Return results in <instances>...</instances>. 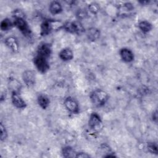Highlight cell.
<instances>
[{
    "mask_svg": "<svg viewBox=\"0 0 158 158\" xmlns=\"http://www.w3.org/2000/svg\"><path fill=\"white\" fill-rule=\"evenodd\" d=\"M52 52V48L50 44L47 43H41L37 49V54L40 56L48 59Z\"/></svg>",
    "mask_w": 158,
    "mask_h": 158,
    "instance_id": "ba28073f",
    "label": "cell"
},
{
    "mask_svg": "<svg viewBox=\"0 0 158 158\" xmlns=\"http://www.w3.org/2000/svg\"><path fill=\"white\" fill-rule=\"evenodd\" d=\"M64 106L67 110L71 113L77 114L79 112L78 102L72 97H67L64 101Z\"/></svg>",
    "mask_w": 158,
    "mask_h": 158,
    "instance_id": "52a82bcc",
    "label": "cell"
},
{
    "mask_svg": "<svg viewBox=\"0 0 158 158\" xmlns=\"http://www.w3.org/2000/svg\"><path fill=\"white\" fill-rule=\"evenodd\" d=\"M62 154L65 157H76L77 152L70 146H65L62 150Z\"/></svg>",
    "mask_w": 158,
    "mask_h": 158,
    "instance_id": "e0dca14e",
    "label": "cell"
},
{
    "mask_svg": "<svg viewBox=\"0 0 158 158\" xmlns=\"http://www.w3.org/2000/svg\"><path fill=\"white\" fill-rule=\"evenodd\" d=\"M148 150L151 154H157V146L154 143H148Z\"/></svg>",
    "mask_w": 158,
    "mask_h": 158,
    "instance_id": "ffe728a7",
    "label": "cell"
},
{
    "mask_svg": "<svg viewBox=\"0 0 158 158\" xmlns=\"http://www.w3.org/2000/svg\"><path fill=\"white\" fill-rule=\"evenodd\" d=\"M90 156L85 152H78L77 153L76 157H80V158H89Z\"/></svg>",
    "mask_w": 158,
    "mask_h": 158,
    "instance_id": "d4e9b609",
    "label": "cell"
},
{
    "mask_svg": "<svg viewBox=\"0 0 158 158\" xmlns=\"http://www.w3.org/2000/svg\"><path fill=\"white\" fill-rule=\"evenodd\" d=\"M120 56L122 59L125 62H131L134 60L133 52L128 48H122L120 51Z\"/></svg>",
    "mask_w": 158,
    "mask_h": 158,
    "instance_id": "7c38bea8",
    "label": "cell"
},
{
    "mask_svg": "<svg viewBox=\"0 0 158 158\" xmlns=\"http://www.w3.org/2000/svg\"><path fill=\"white\" fill-rule=\"evenodd\" d=\"M22 78L27 86H32L35 83V73L33 70H25L22 74Z\"/></svg>",
    "mask_w": 158,
    "mask_h": 158,
    "instance_id": "30bf717a",
    "label": "cell"
},
{
    "mask_svg": "<svg viewBox=\"0 0 158 158\" xmlns=\"http://www.w3.org/2000/svg\"><path fill=\"white\" fill-rule=\"evenodd\" d=\"M59 57L64 61H69L73 59V53L70 48H64L59 52Z\"/></svg>",
    "mask_w": 158,
    "mask_h": 158,
    "instance_id": "9a60e30c",
    "label": "cell"
},
{
    "mask_svg": "<svg viewBox=\"0 0 158 158\" xmlns=\"http://www.w3.org/2000/svg\"><path fill=\"white\" fill-rule=\"evenodd\" d=\"M0 131H1V140L4 141L7 137V132L6 128L2 125V123H1L0 124Z\"/></svg>",
    "mask_w": 158,
    "mask_h": 158,
    "instance_id": "7402d4cb",
    "label": "cell"
},
{
    "mask_svg": "<svg viewBox=\"0 0 158 158\" xmlns=\"http://www.w3.org/2000/svg\"><path fill=\"white\" fill-rule=\"evenodd\" d=\"M14 25L23 33L25 36H30L31 34V30L24 18L14 19Z\"/></svg>",
    "mask_w": 158,
    "mask_h": 158,
    "instance_id": "8992f818",
    "label": "cell"
},
{
    "mask_svg": "<svg viewBox=\"0 0 158 158\" xmlns=\"http://www.w3.org/2000/svg\"><path fill=\"white\" fill-rule=\"evenodd\" d=\"M152 118L153 120V121H154L156 123H157V111L156 110L155 112H154L152 114Z\"/></svg>",
    "mask_w": 158,
    "mask_h": 158,
    "instance_id": "484cf974",
    "label": "cell"
},
{
    "mask_svg": "<svg viewBox=\"0 0 158 158\" xmlns=\"http://www.w3.org/2000/svg\"><path fill=\"white\" fill-rule=\"evenodd\" d=\"M88 39L91 41H95L100 37V31L98 28L95 27H91L88 29L86 32Z\"/></svg>",
    "mask_w": 158,
    "mask_h": 158,
    "instance_id": "4fadbf2b",
    "label": "cell"
},
{
    "mask_svg": "<svg viewBox=\"0 0 158 158\" xmlns=\"http://www.w3.org/2000/svg\"><path fill=\"white\" fill-rule=\"evenodd\" d=\"M49 99L46 95L41 94L38 97V103L43 109H46L49 106Z\"/></svg>",
    "mask_w": 158,
    "mask_h": 158,
    "instance_id": "2e32d148",
    "label": "cell"
},
{
    "mask_svg": "<svg viewBox=\"0 0 158 158\" xmlns=\"http://www.w3.org/2000/svg\"><path fill=\"white\" fill-rule=\"evenodd\" d=\"M13 17L14 19L17 18H24L25 17V14L21 9H15L14 11Z\"/></svg>",
    "mask_w": 158,
    "mask_h": 158,
    "instance_id": "603a6c76",
    "label": "cell"
},
{
    "mask_svg": "<svg viewBox=\"0 0 158 158\" xmlns=\"http://www.w3.org/2000/svg\"><path fill=\"white\" fill-rule=\"evenodd\" d=\"M14 25V23L12 22L9 19H3L0 24V28L2 31H6L10 30Z\"/></svg>",
    "mask_w": 158,
    "mask_h": 158,
    "instance_id": "d6986e66",
    "label": "cell"
},
{
    "mask_svg": "<svg viewBox=\"0 0 158 158\" xmlns=\"http://www.w3.org/2000/svg\"><path fill=\"white\" fill-rule=\"evenodd\" d=\"M66 31L70 33L81 34L85 31V28L78 21L66 22L63 25V28Z\"/></svg>",
    "mask_w": 158,
    "mask_h": 158,
    "instance_id": "3957f363",
    "label": "cell"
},
{
    "mask_svg": "<svg viewBox=\"0 0 158 158\" xmlns=\"http://www.w3.org/2000/svg\"><path fill=\"white\" fill-rule=\"evenodd\" d=\"M138 28L141 30V31L142 32L146 33L152 30V26L151 23H149V22L143 20V21H141L139 22Z\"/></svg>",
    "mask_w": 158,
    "mask_h": 158,
    "instance_id": "ac0fdd59",
    "label": "cell"
},
{
    "mask_svg": "<svg viewBox=\"0 0 158 158\" xmlns=\"http://www.w3.org/2000/svg\"><path fill=\"white\" fill-rule=\"evenodd\" d=\"M49 10L53 15L59 14L62 11V6L59 2L54 1L50 3Z\"/></svg>",
    "mask_w": 158,
    "mask_h": 158,
    "instance_id": "5bb4252c",
    "label": "cell"
},
{
    "mask_svg": "<svg viewBox=\"0 0 158 158\" xmlns=\"http://www.w3.org/2000/svg\"><path fill=\"white\" fill-rule=\"evenodd\" d=\"M88 10L91 13H92L93 14H96L99 11V6L96 3L93 2L90 4H89Z\"/></svg>",
    "mask_w": 158,
    "mask_h": 158,
    "instance_id": "44dd1931",
    "label": "cell"
},
{
    "mask_svg": "<svg viewBox=\"0 0 158 158\" xmlns=\"http://www.w3.org/2000/svg\"><path fill=\"white\" fill-rule=\"evenodd\" d=\"M33 62L36 69L42 73H46L49 69L48 59L36 55L33 59Z\"/></svg>",
    "mask_w": 158,
    "mask_h": 158,
    "instance_id": "5b68a950",
    "label": "cell"
},
{
    "mask_svg": "<svg viewBox=\"0 0 158 158\" xmlns=\"http://www.w3.org/2000/svg\"><path fill=\"white\" fill-rule=\"evenodd\" d=\"M89 127L94 131H99L102 128V122L100 116L96 112L90 114L88 120Z\"/></svg>",
    "mask_w": 158,
    "mask_h": 158,
    "instance_id": "277c9868",
    "label": "cell"
},
{
    "mask_svg": "<svg viewBox=\"0 0 158 158\" xmlns=\"http://www.w3.org/2000/svg\"><path fill=\"white\" fill-rule=\"evenodd\" d=\"M87 15V13L85 10L84 9H80L77 12V17L79 19H85Z\"/></svg>",
    "mask_w": 158,
    "mask_h": 158,
    "instance_id": "cb8c5ba5",
    "label": "cell"
},
{
    "mask_svg": "<svg viewBox=\"0 0 158 158\" xmlns=\"http://www.w3.org/2000/svg\"><path fill=\"white\" fill-rule=\"evenodd\" d=\"M63 25L60 21L56 20H45L41 25V35L46 36L52 31L63 28Z\"/></svg>",
    "mask_w": 158,
    "mask_h": 158,
    "instance_id": "6da1fadb",
    "label": "cell"
},
{
    "mask_svg": "<svg viewBox=\"0 0 158 158\" xmlns=\"http://www.w3.org/2000/svg\"><path fill=\"white\" fill-rule=\"evenodd\" d=\"M6 45L13 52H16L19 49V44L17 40L14 36H8L4 40Z\"/></svg>",
    "mask_w": 158,
    "mask_h": 158,
    "instance_id": "8fae6325",
    "label": "cell"
},
{
    "mask_svg": "<svg viewBox=\"0 0 158 158\" xmlns=\"http://www.w3.org/2000/svg\"><path fill=\"white\" fill-rule=\"evenodd\" d=\"M11 101L13 105L19 109H23L26 107L27 104L18 92L12 91L11 94Z\"/></svg>",
    "mask_w": 158,
    "mask_h": 158,
    "instance_id": "9c48e42d",
    "label": "cell"
},
{
    "mask_svg": "<svg viewBox=\"0 0 158 158\" xmlns=\"http://www.w3.org/2000/svg\"><path fill=\"white\" fill-rule=\"evenodd\" d=\"M91 102L96 107L104 106L109 99L108 94L101 89H96L89 96Z\"/></svg>",
    "mask_w": 158,
    "mask_h": 158,
    "instance_id": "7a4b0ae2",
    "label": "cell"
}]
</instances>
